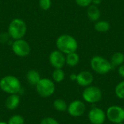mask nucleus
I'll list each match as a JSON object with an SVG mask.
<instances>
[{"instance_id": "obj_22", "label": "nucleus", "mask_w": 124, "mask_h": 124, "mask_svg": "<svg viewBox=\"0 0 124 124\" xmlns=\"http://www.w3.org/2000/svg\"><path fill=\"white\" fill-rule=\"evenodd\" d=\"M8 124H25V120L23 118V117H22L20 115H15L12 116V117H10V118L9 119Z\"/></svg>"}, {"instance_id": "obj_4", "label": "nucleus", "mask_w": 124, "mask_h": 124, "mask_svg": "<svg viewBox=\"0 0 124 124\" xmlns=\"http://www.w3.org/2000/svg\"><path fill=\"white\" fill-rule=\"evenodd\" d=\"M27 31L25 23L19 18L13 19L8 27V34L14 40L23 39Z\"/></svg>"}, {"instance_id": "obj_29", "label": "nucleus", "mask_w": 124, "mask_h": 124, "mask_svg": "<svg viewBox=\"0 0 124 124\" xmlns=\"http://www.w3.org/2000/svg\"><path fill=\"white\" fill-rule=\"evenodd\" d=\"M0 124H8L7 123L4 122V121H0Z\"/></svg>"}, {"instance_id": "obj_26", "label": "nucleus", "mask_w": 124, "mask_h": 124, "mask_svg": "<svg viewBox=\"0 0 124 124\" xmlns=\"http://www.w3.org/2000/svg\"><path fill=\"white\" fill-rule=\"evenodd\" d=\"M118 75H119L121 78H124V64H122L121 65L118 66Z\"/></svg>"}, {"instance_id": "obj_31", "label": "nucleus", "mask_w": 124, "mask_h": 124, "mask_svg": "<svg viewBox=\"0 0 124 124\" xmlns=\"http://www.w3.org/2000/svg\"><path fill=\"white\" fill-rule=\"evenodd\" d=\"M123 108H124V107H123Z\"/></svg>"}, {"instance_id": "obj_6", "label": "nucleus", "mask_w": 124, "mask_h": 124, "mask_svg": "<svg viewBox=\"0 0 124 124\" xmlns=\"http://www.w3.org/2000/svg\"><path fill=\"white\" fill-rule=\"evenodd\" d=\"M36 92L39 96L44 98L51 97L55 91V85L52 80L49 78H41L36 85Z\"/></svg>"}, {"instance_id": "obj_30", "label": "nucleus", "mask_w": 124, "mask_h": 124, "mask_svg": "<svg viewBox=\"0 0 124 124\" xmlns=\"http://www.w3.org/2000/svg\"><path fill=\"white\" fill-rule=\"evenodd\" d=\"M124 124V123H120V124Z\"/></svg>"}, {"instance_id": "obj_12", "label": "nucleus", "mask_w": 124, "mask_h": 124, "mask_svg": "<svg viewBox=\"0 0 124 124\" xmlns=\"http://www.w3.org/2000/svg\"><path fill=\"white\" fill-rule=\"evenodd\" d=\"M93 81L94 76L92 73L88 70H84L78 73L76 80V83L82 87H87L91 86L93 83Z\"/></svg>"}, {"instance_id": "obj_18", "label": "nucleus", "mask_w": 124, "mask_h": 124, "mask_svg": "<svg viewBox=\"0 0 124 124\" xmlns=\"http://www.w3.org/2000/svg\"><path fill=\"white\" fill-rule=\"evenodd\" d=\"M94 29L97 32L105 33L110 29V24L107 20H97L94 24Z\"/></svg>"}, {"instance_id": "obj_25", "label": "nucleus", "mask_w": 124, "mask_h": 124, "mask_svg": "<svg viewBox=\"0 0 124 124\" xmlns=\"http://www.w3.org/2000/svg\"><path fill=\"white\" fill-rule=\"evenodd\" d=\"M92 0H75L76 3L81 7H88L90 4H92Z\"/></svg>"}, {"instance_id": "obj_14", "label": "nucleus", "mask_w": 124, "mask_h": 124, "mask_svg": "<svg viewBox=\"0 0 124 124\" xmlns=\"http://www.w3.org/2000/svg\"><path fill=\"white\" fill-rule=\"evenodd\" d=\"M87 16L89 19L92 21H97L100 16L101 12L99 7L94 4H90L87 9Z\"/></svg>"}, {"instance_id": "obj_19", "label": "nucleus", "mask_w": 124, "mask_h": 124, "mask_svg": "<svg viewBox=\"0 0 124 124\" xmlns=\"http://www.w3.org/2000/svg\"><path fill=\"white\" fill-rule=\"evenodd\" d=\"M53 107L54 108L59 112H65L67 110L68 108V105L66 102L62 100V99H56L53 102Z\"/></svg>"}, {"instance_id": "obj_7", "label": "nucleus", "mask_w": 124, "mask_h": 124, "mask_svg": "<svg viewBox=\"0 0 124 124\" xmlns=\"http://www.w3.org/2000/svg\"><path fill=\"white\" fill-rule=\"evenodd\" d=\"M107 119L113 124L124 122V109L119 105H111L108 108L106 112Z\"/></svg>"}, {"instance_id": "obj_13", "label": "nucleus", "mask_w": 124, "mask_h": 124, "mask_svg": "<svg viewBox=\"0 0 124 124\" xmlns=\"http://www.w3.org/2000/svg\"><path fill=\"white\" fill-rule=\"evenodd\" d=\"M20 102V97L18 94H9L5 100V106L8 110H14L17 109Z\"/></svg>"}, {"instance_id": "obj_20", "label": "nucleus", "mask_w": 124, "mask_h": 124, "mask_svg": "<svg viewBox=\"0 0 124 124\" xmlns=\"http://www.w3.org/2000/svg\"><path fill=\"white\" fill-rule=\"evenodd\" d=\"M52 76L54 81L57 83H60L65 79V74L62 68H54L52 72Z\"/></svg>"}, {"instance_id": "obj_15", "label": "nucleus", "mask_w": 124, "mask_h": 124, "mask_svg": "<svg viewBox=\"0 0 124 124\" xmlns=\"http://www.w3.org/2000/svg\"><path fill=\"white\" fill-rule=\"evenodd\" d=\"M41 76L39 73L36 70H30L26 73V79L27 81L31 85L35 86L39 83V81L41 80Z\"/></svg>"}, {"instance_id": "obj_23", "label": "nucleus", "mask_w": 124, "mask_h": 124, "mask_svg": "<svg viewBox=\"0 0 124 124\" xmlns=\"http://www.w3.org/2000/svg\"><path fill=\"white\" fill-rule=\"evenodd\" d=\"M39 7L43 10H48L52 6L51 0H39Z\"/></svg>"}, {"instance_id": "obj_9", "label": "nucleus", "mask_w": 124, "mask_h": 124, "mask_svg": "<svg viewBox=\"0 0 124 124\" xmlns=\"http://www.w3.org/2000/svg\"><path fill=\"white\" fill-rule=\"evenodd\" d=\"M86 110V107L85 103L79 100H76L72 101L68 105L67 108V111L68 114L74 118L81 117L83 116Z\"/></svg>"}, {"instance_id": "obj_27", "label": "nucleus", "mask_w": 124, "mask_h": 124, "mask_svg": "<svg viewBox=\"0 0 124 124\" xmlns=\"http://www.w3.org/2000/svg\"><path fill=\"white\" fill-rule=\"evenodd\" d=\"M76 78H77V74H76V73H71L70 75V79L72 81H76Z\"/></svg>"}, {"instance_id": "obj_17", "label": "nucleus", "mask_w": 124, "mask_h": 124, "mask_svg": "<svg viewBox=\"0 0 124 124\" xmlns=\"http://www.w3.org/2000/svg\"><path fill=\"white\" fill-rule=\"evenodd\" d=\"M110 63L113 67H118L124 63V54L121 52L114 53L110 59Z\"/></svg>"}, {"instance_id": "obj_2", "label": "nucleus", "mask_w": 124, "mask_h": 124, "mask_svg": "<svg viewBox=\"0 0 124 124\" xmlns=\"http://www.w3.org/2000/svg\"><path fill=\"white\" fill-rule=\"evenodd\" d=\"M0 89L9 94H19L22 87L20 80L14 76L8 75L0 80Z\"/></svg>"}, {"instance_id": "obj_1", "label": "nucleus", "mask_w": 124, "mask_h": 124, "mask_svg": "<svg viewBox=\"0 0 124 124\" xmlns=\"http://www.w3.org/2000/svg\"><path fill=\"white\" fill-rule=\"evenodd\" d=\"M56 46L59 51L65 54H68L76 52L78 44L73 36L68 34H62L57 39Z\"/></svg>"}, {"instance_id": "obj_10", "label": "nucleus", "mask_w": 124, "mask_h": 124, "mask_svg": "<svg viewBox=\"0 0 124 124\" xmlns=\"http://www.w3.org/2000/svg\"><path fill=\"white\" fill-rule=\"evenodd\" d=\"M88 118L92 124H104L107 120L105 112L98 107H93L90 109Z\"/></svg>"}, {"instance_id": "obj_28", "label": "nucleus", "mask_w": 124, "mask_h": 124, "mask_svg": "<svg viewBox=\"0 0 124 124\" xmlns=\"http://www.w3.org/2000/svg\"><path fill=\"white\" fill-rule=\"evenodd\" d=\"M102 3V0H92V4H94V5H99Z\"/></svg>"}, {"instance_id": "obj_3", "label": "nucleus", "mask_w": 124, "mask_h": 124, "mask_svg": "<svg viewBox=\"0 0 124 124\" xmlns=\"http://www.w3.org/2000/svg\"><path fill=\"white\" fill-rule=\"evenodd\" d=\"M90 66L92 69L99 75L108 74L113 68L110 61L100 55L94 56L91 59Z\"/></svg>"}, {"instance_id": "obj_8", "label": "nucleus", "mask_w": 124, "mask_h": 124, "mask_svg": "<svg viewBox=\"0 0 124 124\" xmlns=\"http://www.w3.org/2000/svg\"><path fill=\"white\" fill-rule=\"evenodd\" d=\"M12 49L15 54L21 57L28 56L31 52L29 44L23 39L15 40L12 45Z\"/></svg>"}, {"instance_id": "obj_5", "label": "nucleus", "mask_w": 124, "mask_h": 124, "mask_svg": "<svg viewBox=\"0 0 124 124\" xmlns=\"http://www.w3.org/2000/svg\"><path fill=\"white\" fill-rule=\"evenodd\" d=\"M82 98L89 104H96L102 99V90L99 87L92 85L85 87L82 92Z\"/></svg>"}, {"instance_id": "obj_11", "label": "nucleus", "mask_w": 124, "mask_h": 124, "mask_svg": "<svg viewBox=\"0 0 124 124\" xmlns=\"http://www.w3.org/2000/svg\"><path fill=\"white\" fill-rule=\"evenodd\" d=\"M50 65L54 68H62L65 65V54L58 49L52 51L49 57Z\"/></svg>"}, {"instance_id": "obj_21", "label": "nucleus", "mask_w": 124, "mask_h": 124, "mask_svg": "<svg viewBox=\"0 0 124 124\" xmlns=\"http://www.w3.org/2000/svg\"><path fill=\"white\" fill-rule=\"evenodd\" d=\"M115 94L120 99L124 100V80L120 81L115 87Z\"/></svg>"}, {"instance_id": "obj_16", "label": "nucleus", "mask_w": 124, "mask_h": 124, "mask_svg": "<svg viewBox=\"0 0 124 124\" xmlns=\"http://www.w3.org/2000/svg\"><path fill=\"white\" fill-rule=\"evenodd\" d=\"M80 61V57L76 52H72L66 54L65 56V64H67L70 67L76 66Z\"/></svg>"}, {"instance_id": "obj_24", "label": "nucleus", "mask_w": 124, "mask_h": 124, "mask_svg": "<svg viewBox=\"0 0 124 124\" xmlns=\"http://www.w3.org/2000/svg\"><path fill=\"white\" fill-rule=\"evenodd\" d=\"M40 124H60L59 122L52 117H46L41 120Z\"/></svg>"}]
</instances>
